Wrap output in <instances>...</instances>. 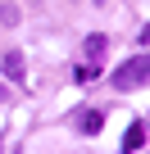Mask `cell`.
Listing matches in <instances>:
<instances>
[{"mask_svg": "<svg viewBox=\"0 0 150 154\" xmlns=\"http://www.w3.org/2000/svg\"><path fill=\"white\" fill-rule=\"evenodd\" d=\"M150 82V54H136V59H123L109 77V86L114 91H141Z\"/></svg>", "mask_w": 150, "mask_h": 154, "instance_id": "cell-1", "label": "cell"}, {"mask_svg": "<svg viewBox=\"0 0 150 154\" xmlns=\"http://www.w3.org/2000/svg\"><path fill=\"white\" fill-rule=\"evenodd\" d=\"M87 54L100 59V54H105V36H91V41H87Z\"/></svg>", "mask_w": 150, "mask_h": 154, "instance_id": "cell-5", "label": "cell"}, {"mask_svg": "<svg viewBox=\"0 0 150 154\" xmlns=\"http://www.w3.org/2000/svg\"><path fill=\"white\" fill-rule=\"evenodd\" d=\"M73 127H78V131H87V136H96V131L105 127V113L87 109V113H78V118H73Z\"/></svg>", "mask_w": 150, "mask_h": 154, "instance_id": "cell-2", "label": "cell"}, {"mask_svg": "<svg viewBox=\"0 0 150 154\" xmlns=\"http://www.w3.org/2000/svg\"><path fill=\"white\" fill-rule=\"evenodd\" d=\"M0 63H5V77H9V82H23V54L18 50H5Z\"/></svg>", "mask_w": 150, "mask_h": 154, "instance_id": "cell-3", "label": "cell"}, {"mask_svg": "<svg viewBox=\"0 0 150 154\" xmlns=\"http://www.w3.org/2000/svg\"><path fill=\"white\" fill-rule=\"evenodd\" d=\"M141 140H145V127H141V122H132V127L123 131V149L132 154V149H141Z\"/></svg>", "mask_w": 150, "mask_h": 154, "instance_id": "cell-4", "label": "cell"}, {"mask_svg": "<svg viewBox=\"0 0 150 154\" xmlns=\"http://www.w3.org/2000/svg\"><path fill=\"white\" fill-rule=\"evenodd\" d=\"M0 23H18V9L14 5H0Z\"/></svg>", "mask_w": 150, "mask_h": 154, "instance_id": "cell-6", "label": "cell"}]
</instances>
